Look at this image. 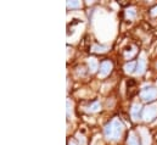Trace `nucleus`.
Instances as JSON below:
<instances>
[{
  "instance_id": "4468645a",
  "label": "nucleus",
  "mask_w": 157,
  "mask_h": 145,
  "mask_svg": "<svg viewBox=\"0 0 157 145\" xmlns=\"http://www.w3.org/2000/svg\"><path fill=\"white\" fill-rule=\"evenodd\" d=\"M140 133L144 135V140H145V144H144V145H149V144H150V140H147V138L150 139V135H149V133H147L145 129H141V131H140Z\"/></svg>"
},
{
  "instance_id": "ddd939ff",
  "label": "nucleus",
  "mask_w": 157,
  "mask_h": 145,
  "mask_svg": "<svg viewBox=\"0 0 157 145\" xmlns=\"http://www.w3.org/2000/svg\"><path fill=\"white\" fill-rule=\"evenodd\" d=\"M82 2L80 1H67V7L68 9H75V7H80Z\"/></svg>"
},
{
  "instance_id": "f8f14e48",
  "label": "nucleus",
  "mask_w": 157,
  "mask_h": 145,
  "mask_svg": "<svg viewBox=\"0 0 157 145\" xmlns=\"http://www.w3.org/2000/svg\"><path fill=\"white\" fill-rule=\"evenodd\" d=\"M100 109H101V105H100L99 103H93V104L88 108V111H90V112H96V111H99Z\"/></svg>"
},
{
  "instance_id": "7ed1b4c3",
  "label": "nucleus",
  "mask_w": 157,
  "mask_h": 145,
  "mask_svg": "<svg viewBox=\"0 0 157 145\" xmlns=\"http://www.w3.org/2000/svg\"><path fill=\"white\" fill-rule=\"evenodd\" d=\"M140 96H141L143 101H145V103L154 101L157 98V89L156 88H145L140 93Z\"/></svg>"
},
{
  "instance_id": "9d476101",
  "label": "nucleus",
  "mask_w": 157,
  "mask_h": 145,
  "mask_svg": "<svg viewBox=\"0 0 157 145\" xmlns=\"http://www.w3.org/2000/svg\"><path fill=\"white\" fill-rule=\"evenodd\" d=\"M135 67H136V64L135 62H129V64H127L124 66V71L127 73H133L134 70H135Z\"/></svg>"
},
{
  "instance_id": "20e7f679",
  "label": "nucleus",
  "mask_w": 157,
  "mask_h": 145,
  "mask_svg": "<svg viewBox=\"0 0 157 145\" xmlns=\"http://www.w3.org/2000/svg\"><path fill=\"white\" fill-rule=\"evenodd\" d=\"M112 62L111 61H109V60H106V61H102L101 62V65H100V72H99V77H101V78H104V77H106V76H109L111 71H112Z\"/></svg>"
},
{
  "instance_id": "f3484780",
  "label": "nucleus",
  "mask_w": 157,
  "mask_h": 145,
  "mask_svg": "<svg viewBox=\"0 0 157 145\" xmlns=\"http://www.w3.org/2000/svg\"><path fill=\"white\" fill-rule=\"evenodd\" d=\"M68 145H76V143H75V142H70V143H68Z\"/></svg>"
},
{
  "instance_id": "0eeeda50",
  "label": "nucleus",
  "mask_w": 157,
  "mask_h": 145,
  "mask_svg": "<svg viewBox=\"0 0 157 145\" xmlns=\"http://www.w3.org/2000/svg\"><path fill=\"white\" fill-rule=\"evenodd\" d=\"M88 66H89V70L90 72H95L98 70V66H99V62L95 57H89L88 59Z\"/></svg>"
},
{
  "instance_id": "f03ea898",
  "label": "nucleus",
  "mask_w": 157,
  "mask_h": 145,
  "mask_svg": "<svg viewBox=\"0 0 157 145\" xmlns=\"http://www.w3.org/2000/svg\"><path fill=\"white\" fill-rule=\"evenodd\" d=\"M157 116V104H152L146 106L143 110V120L146 122H151Z\"/></svg>"
},
{
  "instance_id": "423d86ee",
  "label": "nucleus",
  "mask_w": 157,
  "mask_h": 145,
  "mask_svg": "<svg viewBox=\"0 0 157 145\" xmlns=\"http://www.w3.org/2000/svg\"><path fill=\"white\" fill-rule=\"evenodd\" d=\"M140 112H141V106L139 104H134L132 106V110H130V115L133 117L134 121H138L140 118Z\"/></svg>"
},
{
  "instance_id": "6e6552de",
  "label": "nucleus",
  "mask_w": 157,
  "mask_h": 145,
  "mask_svg": "<svg viewBox=\"0 0 157 145\" xmlns=\"http://www.w3.org/2000/svg\"><path fill=\"white\" fill-rule=\"evenodd\" d=\"M127 144L128 145H140V142H139V138L135 135V133H129L128 135V140H127Z\"/></svg>"
},
{
  "instance_id": "9b49d317",
  "label": "nucleus",
  "mask_w": 157,
  "mask_h": 145,
  "mask_svg": "<svg viewBox=\"0 0 157 145\" xmlns=\"http://www.w3.org/2000/svg\"><path fill=\"white\" fill-rule=\"evenodd\" d=\"M125 15H127L128 18H134V17L136 16V11H135L134 7H128V9L125 10Z\"/></svg>"
},
{
  "instance_id": "1a4fd4ad",
  "label": "nucleus",
  "mask_w": 157,
  "mask_h": 145,
  "mask_svg": "<svg viewBox=\"0 0 157 145\" xmlns=\"http://www.w3.org/2000/svg\"><path fill=\"white\" fill-rule=\"evenodd\" d=\"M93 51L94 53H106L107 51V46L95 44V45H93Z\"/></svg>"
},
{
  "instance_id": "dca6fc26",
  "label": "nucleus",
  "mask_w": 157,
  "mask_h": 145,
  "mask_svg": "<svg viewBox=\"0 0 157 145\" xmlns=\"http://www.w3.org/2000/svg\"><path fill=\"white\" fill-rule=\"evenodd\" d=\"M150 14H151V16H157V6H155V7L151 10Z\"/></svg>"
},
{
  "instance_id": "f257e3e1",
  "label": "nucleus",
  "mask_w": 157,
  "mask_h": 145,
  "mask_svg": "<svg viewBox=\"0 0 157 145\" xmlns=\"http://www.w3.org/2000/svg\"><path fill=\"white\" fill-rule=\"evenodd\" d=\"M124 131V126L123 123L118 120V118H113L110 123H107L104 128V134L109 140H118L122 135Z\"/></svg>"
},
{
  "instance_id": "2eb2a0df",
  "label": "nucleus",
  "mask_w": 157,
  "mask_h": 145,
  "mask_svg": "<svg viewBox=\"0 0 157 145\" xmlns=\"http://www.w3.org/2000/svg\"><path fill=\"white\" fill-rule=\"evenodd\" d=\"M67 116L68 117L71 116V104H70V100H67Z\"/></svg>"
},
{
  "instance_id": "39448f33",
  "label": "nucleus",
  "mask_w": 157,
  "mask_h": 145,
  "mask_svg": "<svg viewBox=\"0 0 157 145\" xmlns=\"http://www.w3.org/2000/svg\"><path fill=\"white\" fill-rule=\"evenodd\" d=\"M145 70H146V60H145V56L143 55V56L139 59L138 64H136V71H135V73H136L138 76H141L143 73L145 72Z\"/></svg>"
}]
</instances>
